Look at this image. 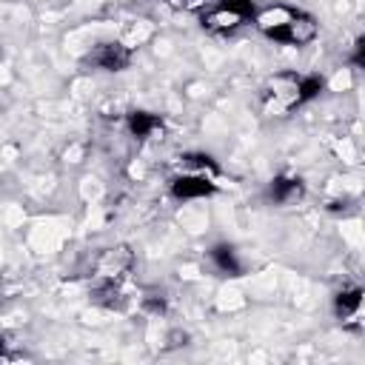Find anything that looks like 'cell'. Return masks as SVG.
<instances>
[{"label":"cell","instance_id":"6da1fadb","mask_svg":"<svg viewBox=\"0 0 365 365\" xmlns=\"http://www.w3.org/2000/svg\"><path fill=\"white\" fill-rule=\"evenodd\" d=\"M254 26L265 40L288 48H302L319 37V23L314 14H308L305 9L282 6V3L259 9L254 17Z\"/></svg>","mask_w":365,"mask_h":365},{"label":"cell","instance_id":"7a4b0ae2","mask_svg":"<svg viewBox=\"0 0 365 365\" xmlns=\"http://www.w3.org/2000/svg\"><path fill=\"white\" fill-rule=\"evenodd\" d=\"M257 11L254 0H208V6L200 9V26L214 37H228L254 23Z\"/></svg>","mask_w":365,"mask_h":365},{"label":"cell","instance_id":"3957f363","mask_svg":"<svg viewBox=\"0 0 365 365\" xmlns=\"http://www.w3.org/2000/svg\"><path fill=\"white\" fill-rule=\"evenodd\" d=\"M259 106L268 117H285L288 111L302 108V103H299V74L297 71L271 74L259 88Z\"/></svg>","mask_w":365,"mask_h":365},{"label":"cell","instance_id":"277c9868","mask_svg":"<svg viewBox=\"0 0 365 365\" xmlns=\"http://www.w3.org/2000/svg\"><path fill=\"white\" fill-rule=\"evenodd\" d=\"M168 191H171L174 200L191 202V200H208V197H214L220 191V185H217V177H211V174L180 171L177 177H171Z\"/></svg>","mask_w":365,"mask_h":365},{"label":"cell","instance_id":"5b68a950","mask_svg":"<svg viewBox=\"0 0 365 365\" xmlns=\"http://www.w3.org/2000/svg\"><path fill=\"white\" fill-rule=\"evenodd\" d=\"M131 57H134V51H131L125 43H120V40H106V43H97V46L91 48L88 63L97 66L100 71L114 74V71H125V68L131 66Z\"/></svg>","mask_w":365,"mask_h":365},{"label":"cell","instance_id":"8992f818","mask_svg":"<svg viewBox=\"0 0 365 365\" xmlns=\"http://www.w3.org/2000/svg\"><path fill=\"white\" fill-rule=\"evenodd\" d=\"M302 191H305L302 177H297V174H277V177H271L268 188H265V197L274 205H291V202H297L302 197Z\"/></svg>","mask_w":365,"mask_h":365},{"label":"cell","instance_id":"52a82bcc","mask_svg":"<svg viewBox=\"0 0 365 365\" xmlns=\"http://www.w3.org/2000/svg\"><path fill=\"white\" fill-rule=\"evenodd\" d=\"M208 259L222 277H242V271H245V265L240 259V251L231 242H214L208 248Z\"/></svg>","mask_w":365,"mask_h":365},{"label":"cell","instance_id":"ba28073f","mask_svg":"<svg viewBox=\"0 0 365 365\" xmlns=\"http://www.w3.org/2000/svg\"><path fill=\"white\" fill-rule=\"evenodd\" d=\"M125 128H128V134H131V137H137V140H148L154 131H160V128H163V117H160L157 111L131 108V111L125 114Z\"/></svg>","mask_w":365,"mask_h":365},{"label":"cell","instance_id":"9c48e42d","mask_svg":"<svg viewBox=\"0 0 365 365\" xmlns=\"http://www.w3.org/2000/svg\"><path fill=\"white\" fill-rule=\"evenodd\" d=\"M362 288L359 285H348V288H339L336 297H334V314L336 319H354L359 311H362Z\"/></svg>","mask_w":365,"mask_h":365},{"label":"cell","instance_id":"30bf717a","mask_svg":"<svg viewBox=\"0 0 365 365\" xmlns=\"http://www.w3.org/2000/svg\"><path fill=\"white\" fill-rule=\"evenodd\" d=\"M131 262H134V257L128 248H111L103 254L97 271H100V277H123L131 268Z\"/></svg>","mask_w":365,"mask_h":365},{"label":"cell","instance_id":"8fae6325","mask_svg":"<svg viewBox=\"0 0 365 365\" xmlns=\"http://www.w3.org/2000/svg\"><path fill=\"white\" fill-rule=\"evenodd\" d=\"M180 168L182 171H200V174L220 177V163L208 151H182L180 154Z\"/></svg>","mask_w":365,"mask_h":365},{"label":"cell","instance_id":"7c38bea8","mask_svg":"<svg viewBox=\"0 0 365 365\" xmlns=\"http://www.w3.org/2000/svg\"><path fill=\"white\" fill-rule=\"evenodd\" d=\"M148 37H151V26H148L145 20H131V23L120 31V37H117V40H120V43H125V46L134 51V48H140Z\"/></svg>","mask_w":365,"mask_h":365},{"label":"cell","instance_id":"4fadbf2b","mask_svg":"<svg viewBox=\"0 0 365 365\" xmlns=\"http://www.w3.org/2000/svg\"><path fill=\"white\" fill-rule=\"evenodd\" d=\"M163 3L174 11H200L202 6H208V0H163Z\"/></svg>","mask_w":365,"mask_h":365},{"label":"cell","instance_id":"5bb4252c","mask_svg":"<svg viewBox=\"0 0 365 365\" xmlns=\"http://www.w3.org/2000/svg\"><path fill=\"white\" fill-rule=\"evenodd\" d=\"M143 305H145L148 311H154V314H163V311H165V302H163V299H145Z\"/></svg>","mask_w":365,"mask_h":365},{"label":"cell","instance_id":"9a60e30c","mask_svg":"<svg viewBox=\"0 0 365 365\" xmlns=\"http://www.w3.org/2000/svg\"><path fill=\"white\" fill-rule=\"evenodd\" d=\"M3 354H6V339L0 336V356H3Z\"/></svg>","mask_w":365,"mask_h":365}]
</instances>
